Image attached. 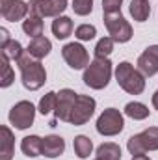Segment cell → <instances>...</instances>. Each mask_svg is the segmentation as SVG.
Listing matches in <instances>:
<instances>
[{"label":"cell","mask_w":158,"mask_h":160,"mask_svg":"<svg viewBox=\"0 0 158 160\" xmlns=\"http://www.w3.org/2000/svg\"><path fill=\"white\" fill-rule=\"evenodd\" d=\"M19 71H21V78H22V86L30 91H36L43 88V84L47 82V71L45 65L41 63L39 60L32 58L28 52L17 62Z\"/></svg>","instance_id":"1"},{"label":"cell","mask_w":158,"mask_h":160,"mask_svg":"<svg viewBox=\"0 0 158 160\" xmlns=\"http://www.w3.org/2000/svg\"><path fill=\"white\" fill-rule=\"evenodd\" d=\"M116 80L119 88L130 95H140L145 89V75L136 69L130 62H121L116 67Z\"/></svg>","instance_id":"2"},{"label":"cell","mask_w":158,"mask_h":160,"mask_svg":"<svg viewBox=\"0 0 158 160\" xmlns=\"http://www.w3.org/2000/svg\"><path fill=\"white\" fill-rule=\"evenodd\" d=\"M112 78V62L108 58H95L84 69V84L91 89H104Z\"/></svg>","instance_id":"3"},{"label":"cell","mask_w":158,"mask_h":160,"mask_svg":"<svg viewBox=\"0 0 158 160\" xmlns=\"http://www.w3.org/2000/svg\"><path fill=\"white\" fill-rule=\"evenodd\" d=\"M104 26H106L110 38L116 41V43H126V41L132 39V36H134L130 22L123 17L121 11L104 13Z\"/></svg>","instance_id":"4"},{"label":"cell","mask_w":158,"mask_h":160,"mask_svg":"<svg viewBox=\"0 0 158 160\" xmlns=\"http://www.w3.org/2000/svg\"><path fill=\"white\" fill-rule=\"evenodd\" d=\"M97 132L102 136H117L125 128V118L117 108H106L97 118Z\"/></svg>","instance_id":"5"},{"label":"cell","mask_w":158,"mask_h":160,"mask_svg":"<svg viewBox=\"0 0 158 160\" xmlns=\"http://www.w3.org/2000/svg\"><path fill=\"white\" fill-rule=\"evenodd\" d=\"M34 119H36V106L30 101H19L9 110V123L19 130H24V128L32 127Z\"/></svg>","instance_id":"6"},{"label":"cell","mask_w":158,"mask_h":160,"mask_svg":"<svg viewBox=\"0 0 158 160\" xmlns=\"http://www.w3.org/2000/svg\"><path fill=\"white\" fill-rule=\"evenodd\" d=\"M95 99L89 97V95H78L77 97V102H75V108L71 112V119L69 123L75 125V127H80V125H86L87 121L93 118L95 114Z\"/></svg>","instance_id":"7"},{"label":"cell","mask_w":158,"mask_h":160,"mask_svg":"<svg viewBox=\"0 0 158 160\" xmlns=\"http://www.w3.org/2000/svg\"><path fill=\"white\" fill-rule=\"evenodd\" d=\"M62 56H63L65 63L75 71L86 69L89 65V54H87V50L84 48L82 43H67L62 48Z\"/></svg>","instance_id":"8"},{"label":"cell","mask_w":158,"mask_h":160,"mask_svg":"<svg viewBox=\"0 0 158 160\" xmlns=\"http://www.w3.org/2000/svg\"><path fill=\"white\" fill-rule=\"evenodd\" d=\"M30 15L37 17H60L67 9V0H30Z\"/></svg>","instance_id":"9"},{"label":"cell","mask_w":158,"mask_h":160,"mask_svg":"<svg viewBox=\"0 0 158 160\" xmlns=\"http://www.w3.org/2000/svg\"><path fill=\"white\" fill-rule=\"evenodd\" d=\"M77 97H78V93H75L69 88L60 89V93H58V104H56V110H54V118L60 119V121L69 123L71 112H73L75 102H77Z\"/></svg>","instance_id":"10"},{"label":"cell","mask_w":158,"mask_h":160,"mask_svg":"<svg viewBox=\"0 0 158 160\" xmlns=\"http://www.w3.org/2000/svg\"><path fill=\"white\" fill-rule=\"evenodd\" d=\"M138 69L145 75V77H153L158 73V45L147 47L141 56L138 58Z\"/></svg>","instance_id":"11"},{"label":"cell","mask_w":158,"mask_h":160,"mask_svg":"<svg viewBox=\"0 0 158 160\" xmlns=\"http://www.w3.org/2000/svg\"><path fill=\"white\" fill-rule=\"evenodd\" d=\"M2 17L9 22H17V21H22L26 19V15L30 13V6L24 2V0H11V4L0 11Z\"/></svg>","instance_id":"12"},{"label":"cell","mask_w":158,"mask_h":160,"mask_svg":"<svg viewBox=\"0 0 158 160\" xmlns=\"http://www.w3.org/2000/svg\"><path fill=\"white\" fill-rule=\"evenodd\" d=\"M65 151V142L62 136L58 134H50V136H45L43 138V155L48 157V158H56L60 155H63Z\"/></svg>","instance_id":"13"},{"label":"cell","mask_w":158,"mask_h":160,"mask_svg":"<svg viewBox=\"0 0 158 160\" xmlns=\"http://www.w3.org/2000/svg\"><path fill=\"white\" fill-rule=\"evenodd\" d=\"M0 134H2V140H0V160H11L13 153H15V136H13L11 128L6 127V125L0 127Z\"/></svg>","instance_id":"14"},{"label":"cell","mask_w":158,"mask_h":160,"mask_svg":"<svg viewBox=\"0 0 158 160\" xmlns=\"http://www.w3.org/2000/svg\"><path fill=\"white\" fill-rule=\"evenodd\" d=\"M50 50H52V43H50V39H47L45 36L34 38L28 43V48H26V52L32 58H36V60H43L45 56L50 54Z\"/></svg>","instance_id":"15"},{"label":"cell","mask_w":158,"mask_h":160,"mask_svg":"<svg viewBox=\"0 0 158 160\" xmlns=\"http://www.w3.org/2000/svg\"><path fill=\"white\" fill-rule=\"evenodd\" d=\"M21 149H22V153H24L28 158L39 157V155H43V138L36 136V134H30V136L22 138Z\"/></svg>","instance_id":"16"},{"label":"cell","mask_w":158,"mask_h":160,"mask_svg":"<svg viewBox=\"0 0 158 160\" xmlns=\"http://www.w3.org/2000/svg\"><path fill=\"white\" fill-rule=\"evenodd\" d=\"M52 34L58 38V39H67L71 34H73V21L65 15H60L52 21Z\"/></svg>","instance_id":"17"},{"label":"cell","mask_w":158,"mask_h":160,"mask_svg":"<svg viewBox=\"0 0 158 160\" xmlns=\"http://www.w3.org/2000/svg\"><path fill=\"white\" fill-rule=\"evenodd\" d=\"M130 15L138 22H145L151 15V4L147 0H132L130 2Z\"/></svg>","instance_id":"18"},{"label":"cell","mask_w":158,"mask_h":160,"mask_svg":"<svg viewBox=\"0 0 158 160\" xmlns=\"http://www.w3.org/2000/svg\"><path fill=\"white\" fill-rule=\"evenodd\" d=\"M22 32L26 36H30L32 39L43 36V19L37 17V15H28L22 21Z\"/></svg>","instance_id":"19"},{"label":"cell","mask_w":158,"mask_h":160,"mask_svg":"<svg viewBox=\"0 0 158 160\" xmlns=\"http://www.w3.org/2000/svg\"><path fill=\"white\" fill-rule=\"evenodd\" d=\"M97 158L101 160H119L121 158V147L114 142L101 143L97 147Z\"/></svg>","instance_id":"20"},{"label":"cell","mask_w":158,"mask_h":160,"mask_svg":"<svg viewBox=\"0 0 158 160\" xmlns=\"http://www.w3.org/2000/svg\"><path fill=\"white\" fill-rule=\"evenodd\" d=\"M140 140L147 151H158V127H149L143 132H140Z\"/></svg>","instance_id":"21"},{"label":"cell","mask_w":158,"mask_h":160,"mask_svg":"<svg viewBox=\"0 0 158 160\" xmlns=\"http://www.w3.org/2000/svg\"><path fill=\"white\" fill-rule=\"evenodd\" d=\"M125 114L134 121H141V119H147L149 118V108L143 104V102H128L125 106Z\"/></svg>","instance_id":"22"},{"label":"cell","mask_w":158,"mask_h":160,"mask_svg":"<svg viewBox=\"0 0 158 160\" xmlns=\"http://www.w3.org/2000/svg\"><path fill=\"white\" fill-rule=\"evenodd\" d=\"M73 147H75V153H77L78 158H87V157L91 155V151H93V142H91L87 136L80 134V136L75 138Z\"/></svg>","instance_id":"23"},{"label":"cell","mask_w":158,"mask_h":160,"mask_svg":"<svg viewBox=\"0 0 158 160\" xmlns=\"http://www.w3.org/2000/svg\"><path fill=\"white\" fill-rule=\"evenodd\" d=\"M0 63H2L0 86H2V88H9V86L13 84V80H15V71H13V67L9 65V58H7L4 52H0Z\"/></svg>","instance_id":"24"},{"label":"cell","mask_w":158,"mask_h":160,"mask_svg":"<svg viewBox=\"0 0 158 160\" xmlns=\"http://www.w3.org/2000/svg\"><path fill=\"white\" fill-rule=\"evenodd\" d=\"M56 104H58V93L56 91H48L45 97H41L37 110L43 116H48V114H52L56 110Z\"/></svg>","instance_id":"25"},{"label":"cell","mask_w":158,"mask_h":160,"mask_svg":"<svg viewBox=\"0 0 158 160\" xmlns=\"http://www.w3.org/2000/svg\"><path fill=\"white\" fill-rule=\"evenodd\" d=\"M0 52H4V54H6V56H7L9 60H13L15 63H17V62H19V60H21V58L24 56L22 45H21L19 41H15V39L9 41V43H7V47H6V48H2Z\"/></svg>","instance_id":"26"},{"label":"cell","mask_w":158,"mask_h":160,"mask_svg":"<svg viewBox=\"0 0 158 160\" xmlns=\"http://www.w3.org/2000/svg\"><path fill=\"white\" fill-rule=\"evenodd\" d=\"M114 43L116 41L112 38H102L95 45V58H108L114 52Z\"/></svg>","instance_id":"27"},{"label":"cell","mask_w":158,"mask_h":160,"mask_svg":"<svg viewBox=\"0 0 158 160\" xmlns=\"http://www.w3.org/2000/svg\"><path fill=\"white\" fill-rule=\"evenodd\" d=\"M75 36L80 41H89L97 36V28L93 24H80L78 28L75 30Z\"/></svg>","instance_id":"28"},{"label":"cell","mask_w":158,"mask_h":160,"mask_svg":"<svg viewBox=\"0 0 158 160\" xmlns=\"http://www.w3.org/2000/svg\"><path fill=\"white\" fill-rule=\"evenodd\" d=\"M126 149H128V153H130L132 157H134V155H145V147H143V143H141V140H140V134H134V136L128 138Z\"/></svg>","instance_id":"29"},{"label":"cell","mask_w":158,"mask_h":160,"mask_svg":"<svg viewBox=\"0 0 158 160\" xmlns=\"http://www.w3.org/2000/svg\"><path fill=\"white\" fill-rule=\"evenodd\" d=\"M73 11L80 17L89 15L93 11V0H73Z\"/></svg>","instance_id":"30"},{"label":"cell","mask_w":158,"mask_h":160,"mask_svg":"<svg viewBox=\"0 0 158 160\" xmlns=\"http://www.w3.org/2000/svg\"><path fill=\"white\" fill-rule=\"evenodd\" d=\"M123 0H102V13H116L121 11Z\"/></svg>","instance_id":"31"},{"label":"cell","mask_w":158,"mask_h":160,"mask_svg":"<svg viewBox=\"0 0 158 160\" xmlns=\"http://www.w3.org/2000/svg\"><path fill=\"white\" fill-rule=\"evenodd\" d=\"M9 41H11V39H9V32H7L6 28H0V50H2V48H6Z\"/></svg>","instance_id":"32"},{"label":"cell","mask_w":158,"mask_h":160,"mask_svg":"<svg viewBox=\"0 0 158 160\" xmlns=\"http://www.w3.org/2000/svg\"><path fill=\"white\" fill-rule=\"evenodd\" d=\"M153 106H155V108L158 110V89L155 91V93H153Z\"/></svg>","instance_id":"33"},{"label":"cell","mask_w":158,"mask_h":160,"mask_svg":"<svg viewBox=\"0 0 158 160\" xmlns=\"http://www.w3.org/2000/svg\"><path fill=\"white\" fill-rule=\"evenodd\" d=\"M9 4H11V0H0V11H2V9H6Z\"/></svg>","instance_id":"34"},{"label":"cell","mask_w":158,"mask_h":160,"mask_svg":"<svg viewBox=\"0 0 158 160\" xmlns=\"http://www.w3.org/2000/svg\"><path fill=\"white\" fill-rule=\"evenodd\" d=\"M132 160H151V158H149L147 155H134V157H132Z\"/></svg>","instance_id":"35"},{"label":"cell","mask_w":158,"mask_h":160,"mask_svg":"<svg viewBox=\"0 0 158 160\" xmlns=\"http://www.w3.org/2000/svg\"><path fill=\"white\" fill-rule=\"evenodd\" d=\"M95 160H101V158H95Z\"/></svg>","instance_id":"36"}]
</instances>
